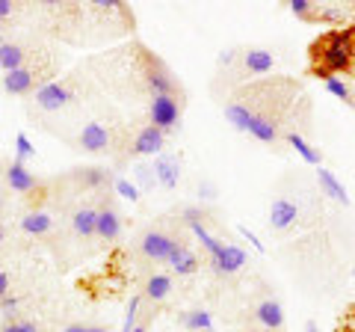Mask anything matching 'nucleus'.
Wrapping results in <instances>:
<instances>
[{
    "mask_svg": "<svg viewBox=\"0 0 355 332\" xmlns=\"http://www.w3.org/2000/svg\"><path fill=\"white\" fill-rule=\"evenodd\" d=\"M181 324H184L187 329H193V332H216L214 317H210V312H205V308H193V312H184Z\"/></svg>",
    "mask_w": 355,
    "mask_h": 332,
    "instance_id": "obj_22",
    "label": "nucleus"
},
{
    "mask_svg": "<svg viewBox=\"0 0 355 332\" xmlns=\"http://www.w3.org/2000/svg\"><path fill=\"white\" fill-rule=\"evenodd\" d=\"M326 90L335 95V98H340V101H347V104H352V92H349V86L340 81V77H329L326 81Z\"/></svg>",
    "mask_w": 355,
    "mask_h": 332,
    "instance_id": "obj_28",
    "label": "nucleus"
},
{
    "mask_svg": "<svg viewBox=\"0 0 355 332\" xmlns=\"http://www.w3.org/2000/svg\"><path fill=\"white\" fill-rule=\"evenodd\" d=\"M95 223H98V211L95 208H77L71 217V229L77 238H95Z\"/></svg>",
    "mask_w": 355,
    "mask_h": 332,
    "instance_id": "obj_19",
    "label": "nucleus"
},
{
    "mask_svg": "<svg viewBox=\"0 0 355 332\" xmlns=\"http://www.w3.org/2000/svg\"><path fill=\"white\" fill-rule=\"evenodd\" d=\"M71 90L65 83H57V81H51V83H44L36 90V107L42 110H48V113H53V110H62L65 104L71 101Z\"/></svg>",
    "mask_w": 355,
    "mask_h": 332,
    "instance_id": "obj_4",
    "label": "nucleus"
},
{
    "mask_svg": "<svg viewBox=\"0 0 355 332\" xmlns=\"http://www.w3.org/2000/svg\"><path fill=\"white\" fill-rule=\"evenodd\" d=\"M317 181H320V190H323L329 199H335V202H340V205H349L347 187L338 181V175L331 172V169H323V166H317Z\"/></svg>",
    "mask_w": 355,
    "mask_h": 332,
    "instance_id": "obj_13",
    "label": "nucleus"
},
{
    "mask_svg": "<svg viewBox=\"0 0 355 332\" xmlns=\"http://www.w3.org/2000/svg\"><path fill=\"white\" fill-rule=\"evenodd\" d=\"M142 294H146L151 303L166 300V297L172 294V276H166V273H154V276H148V279H146V288H142Z\"/></svg>",
    "mask_w": 355,
    "mask_h": 332,
    "instance_id": "obj_21",
    "label": "nucleus"
},
{
    "mask_svg": "<svg viewBox=\"0 0 355 332\" xmlns=\"http://www.w3.org/2000/svg\"><path fill=\"white\" fill-rule=\"evenodd\" d=\"M9 15H12V3H9V0H0V21L9 18Z\"/></svg>",
    "mask_w": 355,
    "mask_h": 332,
    "instance_id": "obj_39",
    "label": "nucleus"
},
{
    "mask_svg": "<svg viewBox=\"0 0 355 332\" xmlns=\"http://www.w3.org/2000/svg\"><path fill=\"white\" fill-rule=\"evenodd\" d=\"M287 140V146H293V151L299 154V158H302L305 163H311V166H320V151L311 146V142L302 137V134H287L284 137Z\"/></svg>",
    "mask_w": 355,
    "mask_h": 332,
    "instance_id": "obj_24",
    "label": "nucleus"
},
{
    "mask_svg": "<svg viewBox=\"0 0 355 332\" xmlns=\"http://www.w3.org/2000/svg\"><path fill=\"white\" fill-rule=\"evenodd\" d=\"M0 332H42L33 320H21V317H12V320H6L3 326H0Z\"/></svg>",
    "mask_w": 355,
    "mask_h": 332,
    "instance_id": "obj_30",
    "label": "nucleus"
},
{
    "mask_svg": "<svg viewBox=\"0 0 355 332\" xmlns=\"http://www.w3.org/2000/svg\"><path fill=\"white\" fill-rule=\"evenodd\" d=\"M175 243L178 240L172 235H166V231H146L142 240H139V249L148 261H169Z\"/></svg>",
    "mask_w": 355,
    "mask_h": 332,
    "instance_id": "obj_3",
    "label": "nucleus"
},
{
    "mask_svg": "<svg viewBox=\"0 0 355 332\" xmlns=\"http://www.w3.org/2000/svg\"><path fill=\"white\" fill-rule=\"evenodd\" d=\"M121 235V217L113 205L98 208V223H95V238L101 240H116Z\"/></svg>",
    "mask_w": 355,
    "mask_h": 332,
    "instance_id": "obj_8",
    "label": "nucleus"
},
{
    "mask_svg": "<svg viewBox=\"0 0 355 332\" xmlns=\"http://www.w3.org/2000/svg\"><path fill=\"white\" fill-rule=\"evenodd\" d=\"M62 332H86V326H83V324H69Z\"/></svg>",
    "mask_w": 355,
    "mask_h": 332,
    "instance_id": "obj_41",
    "label": "nucleus"
},
{
    "mask_svg": "<svg viewBox=\"0 0 355 332\" xmlns=\"http://www.w3.org/2000/svg\"><path fill=\"white\" fill-rule=\"evenodd\" d=\"M305 332H320V326L314 324V320H308V324H305Z\"/></svg>",
    "mask_w": 355,
    "mask_h": 332,
    "instance_id": "obj_42",
    "label": "nucleus"
},
{
    "mask_svg": "<svg viewBox=\"0 0 355 332\" xmlns=\"http://www.w3.org/2000/svg\"><path fill=\"white\" fill-rule=\"evenodd\" d=\"M317 18H323V21H343V9H335V6L320 9V15H317Z\"/></svg>",
    "mask_w": 355,
    "mask_h": 332,
    "instance_id": "obj_35",
    "label": "nucleus"
},
{
    "mask_svg": "<svg viewBox=\"0 0 355 332\" xmlns=\"http://www.w3.org/2000/svg\"><path fill=\"white\" fill-rule=\"evenodd\" d=\"M187 226H190L193 229V235L198 238V240H202V247L207 249V256L210 258H216L219 256V252H222V243L214 238V235H210V231L202 226V219H187Z\"/></svg>",
    "mask_w": 355,
    "mask_h": 332,
    "instance_id": "obj_25",
    "label": "nucleus"
},
{
    "mask_svg": "<svg viewBox=\"0 0 355 332\" xmlns=\"http://www.w3.org/2000/svg\"><path fill=\"white\" fill-rule=\"evenodd\" d=\"M110 146V131L101 125V122H89V125L80 131V149L86 151H107Z\"/></svg>",
    "mask_w": 355,
    "mask_h": 332,
    "instance_id": "obj_11",
    "label": "nucleus"
},
{
    "mask_svg": "<svg viewBox=\"0 0 355 332\" xmlns=\"http://www.w3.org/2000/svg\"><path fill=\"white\" fill-rule=\"evenodd\" d=\"M139 303H142V297H130V303H128V315H125V326H121V332H130L133 326H137Z\"/></svg>",
    "mask_w": 355,
    "mask_h": 332,
    "instance_id": "obj_32",
    "label": "nucleus"
},
{
    "mask_svg": "<svg viewBox=\"0 0 355 332\" xmlns=\"http://www.w3.org/2000/svg\"><path fill=\"white\" fill-rule=\"evenodd\" d=\"M352 276H355V270H352Z\"/></svg>",
    "mask_w": 355,
    "mask_h": 332,
    "instance_id": "obj_49",
    "label": "nucleus"
},
{
    "mask_svg": "<svg viewBox=\"0 0 355 332\" xmlns=\"http://www.w3.org/2000/svg\"><path fill=\"white\" fill-rule=\"evenodd\" d=\"M15 154H18V163H24L27 158H33V154H36V149H33V142H30V137L24 134V131H21V134L15 137Z\"/></svg>",
    "mask_w": 355,
    "mask_h": 332,
    "instance_id": "obj_29",
    "label": "nucleus"
},
{
    "mask_svg": "<svg viewBox=\"0 0 355 332\" xmlns=\"http://www.w3.org/2000/svg\"><path fill=\"white\" fill-rule=\"evenodd\" d=\"M246 261H249V256L240 247H234V243H222V252L216 258H210L214 270L222 273V276H231V273L243 270V267H246Z\"/></svg>",
    "mask_w": 355,
    "mask_h": 332,
    "instance_id": "obj_7",
    "label": "nucleus"
},
{
    "mask_svg": "<svg viewBox=\"0 0 355 332\" xmlns=\"http://www.w3.org/2000/svg\"><path fill=\"white\" fill-rule=\"evenodd\" d=\"M296 217H299V208H296V202H291V199H275L272 208H270V226L275 231L291 229L296 223Z\"/></svg>",
    "mask_w": 355,
    "mask_h": 332,
    "instance_id": "obj_9",
    "label": "nucleus"
},
{
    "mask_svg": "<svg viewBox=\"0 0 355 332\" xmlns=\"http://www.w3.org/2000/svg\"><path fill=\"white\" fill-rule=\"evenodd\" d=\"M146 86L151 90V95H175V81L169 69H163L157 60H146Z\"/></svg>",
    "mask_w": 355,
    "mask_h": 332,
    "instance_id": "obj_6",
    "label": "nucleus"
},
{
    "mask_svg": "<svg viewBox=\"0 0 355 332\" xmlns=\"http://www.w3.org/2000/svg\"><path fill=\"white\" fill-rule=\"evenodd\" d=\"M148 119L154 128H160L163 134H169L181 125V104L175 101V95H151L148 104Z\"/></svg>",
    "mask_w": 355,
    "mask_h": 332,
    "instance_id": "obj_2",
    "label": "nucleus"
},
{
    "mask_svg": "<svg viewBox=\"0 0 355 332\" xmlns=\"http://www.w3.org/2000/svg\"><path fill=\"white\" fill-rule=\"evenodd\" d=\"M86 332H110V329H104V326H86Z\"/></svg>",
    "mask_w": 355,
    "mask_h": 332,
    "instance_id": "obj_43",
    "label": "nucleus"
},
{
    "mask_svg": "<svg viewBox=\"0 0 355 332\" xmlns=\"http://www.w3.org/2000/svg\"><path fill=\"white\" fill-rule=\"evenodd\" d=\"M240 235H243V238H246V240H249V243H252V247H254V249H258V252H266V247H263V243L258 240V235H254V231H249L246 226H240Z\"/></svg>",
    "mask_w": 355,
    "mask_h": 332,
    "instance_id": "obj_34",
    "label": "nucleus"
},
{
    "mask_svg": "<svg viewBox=\"0 0 355 332\" xmlns=\"http://www.w3.org/2000/svg\"><path fill=\"white\" fill-rule=\"evenodd\" d=\"M254 315H258L261 326H266V329H282L284 326V308H282L279 300H263Z\"/></svg>",
    "mask_w": 355,
    "mask_h": 332,
    "instance_id": "obj_20",
    "label": "nucleus"
},
{
    "mask_svg": "<svg viewBox=\"0 0 355 332\" xmlns=\"http://www.w3.org/2000/svg\"><path fill=\"white\" fill-rule=\"evenodd\" d=\"M9 285H12V282H9V276L0 270V300H3V297L9 294Z\"/></svg>",
    "mask_w": 355,
    "mask_h": 332,
    "instance_id": "obj_38",
    "label": "nucleus"
},
{
    "mask_svg": "<svg viewBox=\"0 0 355 332\" xmlns=\"http://www.w3.org/2000/svg\"><path fill=\"white\" fill-rule=\"evenodd\" d=\"M6 45V42H3V33H0V48H3Z\"/></svg>",
    "mask_w": 355,
    "mask_h": 332,
    "instance_id": "obj_47",
    "label": "nucleus"
},
{
    "mask_svg": "<svg viewBox=\"0 0 355 332\" xmlns=\"http://www.w3.org/2000/svg\"><path fill=\"white\" fill-rule=\"evenodd\" d=\"M249 134L261 142H275L279 140V125L270 113H254L252 116V125H249Z\"/></svg>",
    "mask_w": 355,
    "mask_h": 332,
    "instance_id": "obj_16",
    "label": "nucleus"
},
{
    "mask_svg": "<svg viewBox=\"0 0 355 332\" xmlns=\"http://www.w3.org/2000/svg\"><path fill=\"white\" fill-rule=\"evenodd\" d=\"M166 146V134L160 128H154V125H146L137 134V140H133V146L130 151L133 154H139V158H154V154H160Z\"/></svg>",
    "mask_w": 355,
    "mask_h": 332,
    "instance_id": "obj_5",
    "label": "nucleus"
},
{
    "mask_svg": "<svg viewBox=\"0 0 355 332\" xmlns=\"http://www.w3.org/2000/svg\"><path fill=\"white\" fill-rule=\"evenodd\" d=\"M51 229H53V219L51 214H44V211H27L24 217H21V231L24 235H51Z\"/></svg>",
    "mask_w": 355,
    "mask_h": 332,
    "instance_id": "obj_18",
    "label": "nucleus"
},
{
    "mask_svg": "<svg viewBox=\"0 0 355 332\" xmlns=\"http://www.w3.org/2000/svg\"><path fill=\"white\" fill-rule=\"evenodd\" d=\"M3 240H6V229H3V226H0V243H3Z\"/></svg>",
    "mask_w": 355,
    "mask_h": 332,
    "instance_id": "obj_45",
    "label": "nucleus"
},
{
    "mask_svg": "<svg viewBox=\"0 0 355 332\" xmlns=\"http://www.w3.org/2000/svg\"><path fill=\"white\" fill-rule=\"evenodd\" d=\"M95 9H104V13H119L121 3H119V0H95Z\"/></svg>",
    "mask_w": 355,
    "mask_h": 332,
    "instance_id": "obj_36",
    "label": "nucleus"
},
{
    "mask_svg": "<svg viewBox=\"0 0 355 332\" xmlns=\"http://www.w3.org/2000/svg\"><path fill=\"white\" fill-rule=\"evenodd\" d=\"M116 193L121 199H128V202H137V199H139V187L133 181H128V179H116Z\"/></svg>",
    "mask_w": 355,
    "mask_h": 332,
    "instance_id": "obj_31",
    "label": "nucleus"
},
{
    "mask_svg": "<svg viewBox=\"0 0 355 332\" xmlns=\"http://www.w3.org/2000/svg\"><path fill=\"white\" fill-rule=\"evenodd\" d=\"M80 181L86 187H104L110 181V169H104V166H86V169H80Z\"/></svg>",
    "mask_w": 355,
    "mask_h": 332,
    "instance_id": "obj_27",
    "label": "nucleus"
},
{
    "mask_svg": "<svg viewBox=\"0 0 355 332\" xmlns=\"http://www.w3.org/2000/svg\"><path fill=\"white\" fill-rule=\"evenodd\" d=\"M6 184L12 187L15 193H30V190H36V179H33V172L27 169L24 163H18L12 160L6 166Z\"/></svg>",
    "mask_w": 355,
    "mask_h": 332,
    "instance_id": "obj_14",
    "label": "nucleus"
},
{
    "mask_svg": "<svg viewBox=\"0 0 355 332\" xmlns=\"http://www.w3.org/2000/svg\"><path fill=\"white\" fill-rule=\"evenodd\" d=\"M0 308H3V315H12L15 308H18V297H3V300H0Z\"/></svg>",
    "mask_w": 355,
    "mask_h": 332,
    "instance_id": "obj_37",
    "label": "nucleus"
},
{
    "mask_svg": "<svg viewBox=\"0 0 355 332\" xmlns=\"http://www.w3.org/2000/svg\"><path fill=\"white\" fill-rule=\"evenodd\" d=\"M272 53H266L261 48H249L246 53H243V69H246L249 74H266V72H272Z\"/></svg>",
    "mask_w": 355,
    "mask_h": 332,
    "instance_id": "obj_17",
    "label": "nucleus"
},
{
    "mask_svg": "<svg viewBox=\"0 0 355 332\" xmlns=\"http://www.w3.org/2000/svg\"><path fill=\"white\" fill-rule=\"evenodd\" d=\"M0 208H3V193H0Z\"/></svg>",
    "mask_w": 355,
    "mask_h": 332,
    "instance_id": "obj_48",
    "label": "nucleus"
},
{
    "mask_svg": "<svg viewBox=\"0 0 355 332\" xmlns=\"http://www.w3.org/2000/svg\"><path fill=\"white\" fill-rule=\"evenodd\" d=\"M349 329L355 332V312H352V317H349Z\"/></svg>",
    "mask_w": 355,
    "mask_h": 332,
    "instance_id": "obj_46",
    "label": "nucleus"
},
{
    "mask_svg": "<svg viewBox=\"0 0 355 332\" xmlns=\"http://www.w3.org/2000/svg\"><path fill=\"white\" fill-rule=\"evenodd\" d=\"M130 332H146V324H137V326H133Z\"/></svg>",
    "mask_w": 355,
    "mask_h": 332,
    "instance_id": "obj_44",
    "label": "nucleus"
},
{
    "mask_svg": "<svg viewBox=\"0 0 355 332\" xmlns=\"http://www.w3.org/2000/svg\"><path fill=\"white\" fill-rule=\"evenodd\" d=\"M314 60H320L317 74L329 81L338 72H347L355 60V27H335L311 45Z\"/></svg>",
    "mask_w": 355,
    "mask_h": 332,
    "instance_id": "obj_1",
    "label": "nucleus"
},
{
    "mask_svg": "<svg viewBox=\"0 0 355 332\" xmlns=\"http://www.w3.org/2000/svg\"><path fill=\"white\" fill-rule=\"evenodd\" d=\"M291 13L299 18H314V3L311 0H291Z\"/></svg>",
    "mask_w": 355,
    "mask_h": 332,
    "instance_id": "obj_33",
    "label": "nucleus"
},
{
    "mask_svg": "<svg viewBox=\"0 0 355 332\" xmlns=\"http://www.w3.org/2000/svg\"><path fill=\"white\" fill-rule=\"evenodd\" d=\"M24 60L27 53L21 45H12V42H6L3 48H0V69L3 72H15V69H24Z\"/></svg>",
    "mask_w": 355,
    "mask_h": 332,
    "instance_id": "obj_23",
    "label": "nucleus"
},
{
    "mask_svg": "<svg viewBox=\"0 0 355 332\" xmlns=\"http://www.w3.org/2000/svg\"><path fill=\"white\" fill-rule=\"evenodd\" d=\"M252 116H254L252 110H249L246 104H240V101H234V104H228V107H225V119H228L237 131H249Z\"/></svg>",
    "mask_w": 355,
    "mask_h": 332,
    "instance_id": "obj_26",
    "label": "nucleus"
},
{
    "mask_svg": "<svg viewBox=\"0 0 355 332\" xmlns=\"http://www.w3.org/2000/svg\"><path fill=\"white\" fill-rule=\"evenodd\" d=\"M33 83H36V72L33 69H15V72H6L3 74V90L12 92V95H27L33 90Z\"/></svg>",
    "mask_w": 355,
    "mask_h": 332,
    "instance_id": "obj_15",
    "label": "nucleus"
},
{
    "mask_svg": "<svg viewBox=\"0 0 355 332\" xmlns=\"http://www.w3.org/2000/svg\"><path fill=\"white\" fill-rule=\"evenodd\" d=\"M154 179H157L166 190H175L178 181H181V163H178V158L160 154V158L154 160Z\"/></svg>",
    "mask_w": 355,
    "mask_h": 332,
    "instance_id": "obj_10",
    "label": "nucleus"
},
{
    "mask_svg": "<svg viewBox=\"0 0 355 332\" xmlns=\"http://www.w3.org/2000/svg\"><path fill=\"white\" fill-rule=\"evenodd\" d=\"M219 63L222 65H231V63H234V51H222L219 53Z\"/></svg>",
    "mask_w": 355,
    "mask_h": 332,
    "instance_id": "obj_40",
    "label": "nucleus"
},
{
    "mask_svg": "<svg viewBox=\"0 0 355 332\" xmlns=\"http://www.w3.org/2000/svg\"><path fill=\"white\" fill-rule=\"evenodd\" d=\"M172 267V273L178 276H193L198 270V258H196V252L190 247H184V243H175V249H172V256L169 261H166Z\"/></svg>",
    "mask_w": 355,
    "mask_h": 332,
    "instance_id": "obj_12",
    "label": "nucleus"
}]
</instances>
